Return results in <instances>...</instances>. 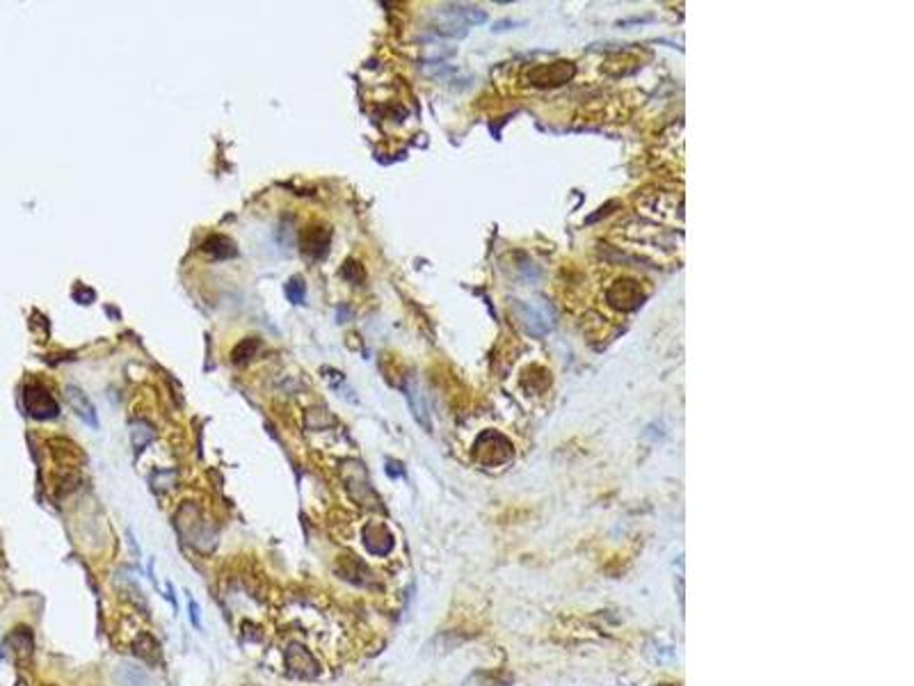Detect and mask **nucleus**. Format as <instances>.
Wrapping results in <instances>:
<instances>
[{
  "instance_id": "1",
  "label": "nucleus",
  "mask_w": 914,
  "mask_h": 686,
  "mask_svg": "<svg viewBox=\"0 0 914 686\" xmlns=\"http://www.w3.org/2000/svg\"><path fill=\"white\" fill-rule=\"evenodd\" d=\"M512 457V444L499 433H485L475 442V460L482 467H501Z\"/></svg>"
},
{
  "instance_id": "2",
  "label": "nucleus",
  "mask_w": 914,
  "mask_h": 686,
  "mask_svg": "<svg viewBox=\"0 0 914 686\" xmlns=\"http://www.w3.org/2000/svg\"><path fill=\"white\" fill-rule=\"evenodd\" d=\"M190 515H192V520H190V522H187L185 517H181V515L176 517V529H178V533L183 535V540H185L187 544H192V547H197V549H202V551H211L213 547H215V535H213V531L208 529V526L199 520V515H197V510H192V508H190Z\"/></svg>"
},
{
  "instance_id": "3",
  "label": "nucleus",
  "mask_w": 914,
  "mask_h": 686,
  "mask_svg": "<svg viewBox=\"0 0 914 686\" xmlns=\"http://www.w3.org/2000/svg\"><path fill=\"white\" fill-rule=\"evenodd\" d=\"M286 665H288V670L295 675V678H302V680H313V678H318V675H320V665H318L316 657L304 648V645H300V643L288 645V650H286Z\"/></svg>"
},
{
  "instance_id": "4",
  "label": "nucleus",
  "mask_w": 914,
  "mask_h": 686,
  "mask_svg": "<svg viewBox=\"0 0 914 686\" xmlns=\"http://www.w3.org/2000/svg\"><path fill=\"white\" fill-rule=\"evenodd\" d=\"M361 538H364V547L373 556H389L393 551V547H395L393 533L386 529L382 522L366 524L364 531H361Z\"/></svg>"
},
{
  "instance_id": "5",
  "label": "nucleus",
  "mask_w": 914,
  "mask_h": 686,
  "mask_svg": "<svg viewBox=\"0 0 914 686\" xmlns=\"http://www.w3.org/2000/svg\"><path fill=\"white\" fill-rule=\"evenodd\" d=\"M25 407L35 419H55L59 407L51 391H46L44 387H28L25 389Z\"/></svg>"
},
{
  "instance_id": "6",
  "label": "nucleus",
  "mask_w": 914,
  "mask_h": 686,
  "mask_svg": "<svg viewBox=\"0 0 914 686\" xmlns=\"http://www.w3.org/2000/svg\"><path fill=\"white\" fill-rule=\"evenodd\" d=\"M330 247V234L323 227H311L302 234V252L309 258H323Z\"/></svg>"
},
{
  "instance_id": "7",
  "label": "nucleus",
  "mask_w": 914,
  "mask_h": 686,
  "mask_svg": "<svg viewBox=\"0 0 914 686\" xmlns=\"http://www.w3.org/2000/svg\"><path fill=\"white\" fill-rule=\"evenodd\" d=\"M66 401H69V405L74 407L76 414L81 416V419H83L87 425H92V428H98V416H96L94 405L89 403V399H87V396H85L81 389H78V387H66Z\"/></svg>"
},
{
  "instance_id": "8",
  "label": "nucleus",
  "mask_w": 914,
  "mask_h": 686,
  "mask_svg": "<svg viewBox=\"0 0 914 686\" xmlns=\"http://www.w3.org/2000/svg\"><path fill=\"white\" fill-rule=\"evenodd\" d=\"M115 682L119 686H146L149 678L140 665L133 663H119L115 668Z\"/></svg>"
},
{
  "instance_id": "9",
  "label": "nucleus",
  "mask_w": 914,
  "mask_h": 686,
  "mask_svg": "<svg viewBox=\"0 0 914 686\" xmlns=\"http://www.w3.org/2000/svg\"><path fill=\"white\" fill-rule=\"evenodd\" d=\"M135 654L146 663H156L158 657H161V645L154 639L151 634H140V639L135 641Z\"/></svg>"
},
{
  "instance_id": "10",
  "label": "nucleus",
  "mask_w": 914,
  "mask_h": 686,
  "mask_svg": "<svg viewBox=\"0 0 914 686\" xmlns=\"http://www.w3.org/2000/svg\"><path fill=\"white\" fill-rule=\"evenodd\" d=\"M341 574H343V579L352 581V583H359V585L369 583V576H371L369 568L354 559H341Z\"/></svg>"
},
{
  "instance_id": "11",
  "label": "nucleus",
  "mask_w": 914,
  "mask_h": 686,
  "mask_svg": "<svg viewBox=\"0 0 914 686\" xmlns=\"http://www.w3.org/2000/svg\"><path fill=\"white\" fill-rule=\"evenodd\" d=\"M204 250L208 252V254H213V258H228V256H236V245L228 241V238H224V236H213V238H208L206 241V245H204Z\"/></svg>"
},
{
  "instance_id": "12",
  "label": "nucleus",
  "mask_w": 914,
  "mask_h": 686,
  "mask_svg": "<svg viewBox=\"0 0 914 686\" xmlns=\"http://www.w3.org/2000/svg\"><path fill=\"white\" fill-rule=\"evenodd\" d=\"M286 297L291 300L293 304H304V297H306V288H304V284H302V280H291L286 284Z\"/></svg>"
},
{
  "instance_id": "13",
  "label": "nucleus",
  "mask_w": 914,
  "mask_h": 686,
  "mask_svg": "<svg viewBox=\"0 0 914 686\" xmlns=\"http://www.w3.org/2000/svg\"><path fill=\"white\" fill-rule=\"evenodd\" d=\"M190 613H192V622L197 624V627H202V618H199V606H197L195 602H190Z\"/></svg>"
},
{
  "instance_id": "14",
  "label": "nucleus",
  "mask_w": 914,
  "mask_h": 686,
  "mask_svg": "<svg viewBox=\"0 0 914 686\" xmlns=\"http://www.w3.org/2000/svg\"><path fill=\"white\" fill-rule=\"evenodd\" d=\"M661 686H674V684H661Z\"/></svg>"
}]
</instances>
